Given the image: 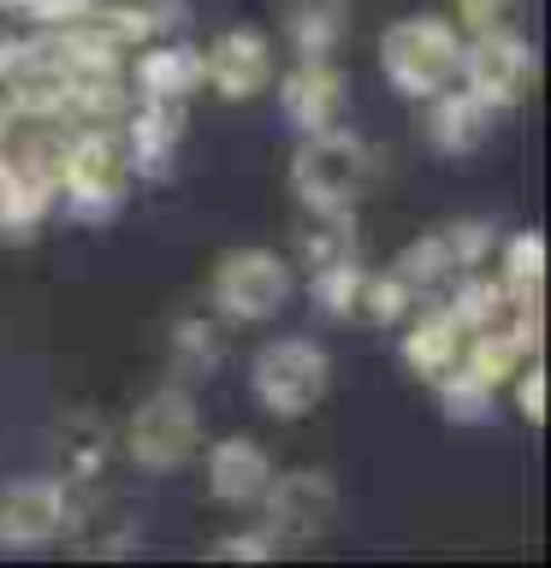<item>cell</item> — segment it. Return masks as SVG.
<instances>
[{
  "label": "cell",
  "mask_w": 551,
  "mask_h": 568,
  "mask_svg": "<svg viewBox=\"0 0 551 568\" xmlns=\"http://www.w3.org/2000/svg\"><path fill=\"white\" fill-rule=\"evenodd\" d=\"M457 60H462V30L439 12L398 18L380 36V71L403 101H433L439 89H451Z\"/></svg>",
  "instance_id": "1"
},
{
  "label": "cell",
  "mask_w": 551,
  "mask_h": 568,
  "mask_svg": "<svg viewBox=\"0 0 551 568\" xmlns=\"http://www.w3.org/2000/svg\"><path fill=\"white\" fill-rule=\"evenodd\" d=\"M53 190L66 195L71 220H113L124 190H131V154H124V136L107 131V124H96V131H78L71 142H60Z\"/></svg>",
  "instance_id": "2"
},
{
  "label": "cell",
  "mask_w": 551,
  "mask_h": 568,
  "mask_svg": "<svg viewBox=\"0 0 551 568\" xmlns=\"http://www.w3.org/2000/svg\"><path fill=\"white\" fill-rule=\"evenodd\" d=\"M291 184H297V202L314 207L320 220L327 213H350L368 190V142L344 131V124L302 131L297 154H291Z\"/></svg>",
  "instance_id": "3"
},
{
  "label": "cell",
  "mask_w": 551,
  "mask_h": 568,
  "mask_svg": "<svg viewBox=\"0 0 551 568\" xmlns=\"http://www.w3.org/2000/svg\"><path fill=\"white\" fill-rule=\"evenodd\" d=\"M327 385H332V362L314 337H273V344H261L256 362H249V390H256V403L279 420L309 415V408L327 397Z\"/></svg>",
  "instance_id": "4"
},
{
  "label": "cell",
  "mask_w": 551,
  "mask_h": 568,
  "mask_svg": "<svg viewBox=\"0 0 551 568\" xmlns=\"http://www.w3.org/2000/svg\"><path fill=\"white\" fill-rule=\"evenodd\" d=\"M196 444H202V408H196L190 390H149L131 420H124V450H131V462L142 474H172L184 468V462L196 456Z\"/></svg>",
  "instance_id": "5"
},
{
  "label": "cell",
  "mask_w": 551,
  "mask_h": 568,
  "mask_svg": "<svg viewBox=\"0 0 551 568\" xmlns=\"http://www.w3.org/2000/svg\"><path fill=\"white\" fill-rule=\"evenodd\" d=\"M291 261L273 255V248H231V255L213 266V308L226 320H273L284 302H291Z\"/></svg>",
  "instance_id": "6"
},
{
  "label": "cell",
  "mask_w": 551,
  "mask_h": 568,
  "mask_svg": "<svg viewBox=\"0 0 551 568\" xmlns=\"http://www.w3.org/2000/svg\"><path fill=\"white\" fill-rule=\"evenodd\" d=\"M457 78H462V89H469V95L487 101L492 113H504V106H515V101L528 95V83H533V48H528L510 24L474 30L469 42H462Z\"/></svg>",
  "instance_id": "7"
},
{
  "label": "cell",
  "mask_w": 551,
  "mask_h": 568,
  "mask_svg": "<svg viewBox=\"0 0 551 568\" xmlns=\"http://www.w3.org/2000/svg\"><path fill=\"white\" fill-rule=\"evenodd\" d=\"M71 527V486L60 474H36L0 491V550H36Z\"/></svg>",
  "instance_id": "8"
},
{
  "label": "cell",
  "mask_w": 551,
  "mask_h": 568,
  "mask_svg": "<svg viewBox=\"0 0 551 568\" xmlns=\"http://www.w3.org/2000/svg\"><path fill=\"white\" fill-rule=\"evenodd\" d=\"M261 509H267V532L279 545H302L314 532H327V521L338 515V486L320 468H302V474H273L261 491Z\"/></svg>",
  "instance_id": "9"
},
{
  "label": "cell",
  "mask_w": 551,
  "mask_h": 568,
  "mask_svg": "<svg viewBox=\"0 0 551 568\" xmlns=\"http://www.w3.org/2000/svg\"><path fill=\"white\" fill-rule=\"evenodd\" d=\"M202 83H213L226 101H256L273 83V42L256 24H231L202 53Z\"/></svg>",
  "instance_id": "10"
},
{
  "label": "cell",
  "mask_w": 551,
  "mask_h": 568,
  "mask_svg": "<svg viewBox=\"0 0 551 568\" xmlns=\"http://www.w3.org/2000/svg\"><path fill=\"white\" fill-rule=\"evenodd\" d=\"M344 71L332 60H297V71L279 83V106L297 131H327L344 119Z\"/></svg>",
  "instance_id": "11"
},
{
  "label": "cell",
  "mask_w": 551,
  "mask_h": 568,
  "mask_svg": "<svg viewBox=\"0 0 551 568\" xmlns=\"http://www.w3.org/2000/svg\"><path fill=\"white\" fill-rule=\"evenodd\" d=\"M178 131H184V101H149L142 95V106L131 119H124V154H131V172L142 178H160L172 166L178 154Z\"/></svg>",
  "instance_id": "12"
},
{
  "label": "cell",
  "mask_w": 551,
  "mask_h": 568,
  "mask_svg": "<svg viewBox=\"0 0 551 568\" xmlns=\"http://www.w3.org/2000/svg\"><path fill=\"white\" fill-rule=\"evenodd\" d=\"M267 479H273V462H267V450L256 438H220L208 450V491L220 497V504H261Z\"/></svg>",
  "instance_id": "13"
},
{
  "label": "cell",
  "mask_w": 551,
  "mask_h": 568,
  "mask_svg": "<svg viewBox=\"0 0 551 568\" xmlns=\"http://www.w3.org/2000/svg\"><path fill=\"white\" fill-rule=\"evenodd\" d=\"M492 106L480 101V95H469V89H439L433 95V113H427V136H433V149L439 154H474L480 142L492 136Z\"/></svg>",
  "instance_id": "14"
},
{
  "label": "cell",
  "mask_w": 551,
  "mask_h": 568,
  "mask_svg": "<svg viewBox=\"0 0 551 568\" xmlns=\"http://www.w3.org/2000/svg\"><path fill=\"white\" fill-rule=\"evenodd\" d=\"M462 332L457 320H451V308H433V314H421L415 326L403 332V367L415 373V379H444V373L457 367V355H462Z\"/></svg>",
  "instance_id": "15"
},
{
  "label": "cell",
  "mask_w": 551,
  "mask_h": 568,
  "mask_svg": "<svg viewBox=\"0 0 551 568\" xmlns=\"http://www.w3.org/2000/svg\"><path fill=\"white\" fill-rule=\"evenodd\" d=\"M137 89L149 101H190L202 89V53L184 42H154L137 60Z\"/></svg>",
  "instance_id": "16"
},
{
  "label": "cell",
  "mask_w": 551,
  "mask_h": 568,
  "mask_svg": "<svg viewBox=\"0 0 551 568\" xmlns=\"http://www.w3.org/2000/svg\"><path fill=\"white\" fill-rule=\"evenodd\" d=\"M284 30H291L297 60H332L350 30V0H297Z\"/></svg>",
  "instance_id": "17"
},
{
  "label": "cell",
  "mask_w": 551,
  "mask_h": 568,
  "mask_svg": "<svg viewBox=\"0 0 551 568\" xmlns=\"http://www.w3.org/2000/svg\"><path fill=\"white\" fill-rule=\"evenodd\" d=\"M510 314V291L498 278H480V273H457V296H451V320L462 332H480L492 320Z\"/></svg>",
  "instance_id": "18"
},
{
  "label": "cell",
  "mask_w": 551,
  "mask_h": 568,
  "mask_svg": "<svg viewBox=\"0 0 551 568\" xmlns=\"http://www.w3.org/2000/svg\"><path fill=\"white\" fill-rule=\"evenodd\" d=\"M362 278H368L362 255H355V261H338V266H320V273H309L314 308H320V314H332V320H350V314H355V302H362Z\"/></svg>",
  "instance_id": "19"
},
{
  "label": "cell",
  "mask_w": 551,
  "mask_h": 568,
  "mask_svg": "<svg viewBox=\"0 0 551 568\" xmlns=\"http://www.w3.org/2000/svg\"><path fill=\"white\" fill-rule=\"evenodd\" d=\"M439 385V408L451 415L457 426H480V420H492V408H498V390L492 385H480L474 373H462V367H451L444 379H433Z\"/></svg>",
  "instance_id": "20"
},
{
  "label": "cell",
  "mask_w": 551,
  "mask_h": 568,
  "mask_svg": "<svg viewBox=\"0 0 551 568\" xmlns=\"http://www.w3.org/2000/svg\"><path fill=\"white\" fill-rule=\"evenodd\" d=\"M540 278H545V243L540 231H515L504 237V291L510 296H540Z\"/></svg>",
  "instance_id": "21"
},
{
  "label": "cell",
  "mask_w": 551,
  "mask_h": 568,
  "mask_svg": "<svg viewBox=\"0 0 551 568\" xmlns=\"http://www.w3.org/2000/svg\"><path fill=\"white\" fill-rule=\"evenodd\" d=\"M355 231H350V213H327V225L302 237V266L320 273V266H338V261H355Z\"/></svg>",
  "instance_id": "22"
},
{
  "label": "cell",
  "mask_w": 551,
  "mask_h": 568,
  "mask_svg": "<svg viewBox=\"0 0 551 568\" xmlns=\"http://www.w3.org/2000/svg\"><path fill=\"white\" fill-rule=\"evenodd\" d=\"M439 243H444V261H451V278H457V273H474L480 255H487L498 237H492V220H457V225L439 231Z\"/></svg>",
  "instance_id": "23"
},
{
  "label": "cell",
  "mask_w": 551,
  "mask_h": 568,
  "mask_svg": "<svg viewBox=\"0 0 551 568\" xmlns=\"http://www.w3.org/2000/svg\"><path fill=\"white\" fill-rule=\"evenodd\" d=\"M220 326H208V320H184V326L172 332V362L184 373H208L213 362H220Z\"/></svg>",
  "instance_id": "24"
},
{
  "label": "cell",
  "mask_w": 551,
  "mask_h": 568,
  "mask_svg": "<svg viewBox=\"0 0 551 568\" xmlns=\"http://www.w3.org/2000/svg\"><path fill=\"white\" fill-rule=\"evenodd\" d=\"M362 314H373L380 326H398V320L409 314V284L398 273H368L362 278V302H355Z\"/></svg>",
  "instance_id": "25"
},
{
  "label": "cell",
  "mask_w": 551,
  "mask_h": 568,
  "mask_svg": "<svg viewBox=\"0 0 551 568\" xmlns=\"http://www.w3.org/2000/svg\"><path fill=\"white\" fill-rule=\"evenodd\" d=\"M0 7H12V12H24V18H36V24H78V18H89L96 12V0H0Z\"/></svg>",
  "instance_id": "26"
},
{
  "label": "cell",
  "mask_w": 551,
  "mask_h": 568,
  "mask_svg": "<svg viewBox=\"0 0 551 568\" xmlns=\"http://www.w3.org/2000/svg\"><path fill=\"white\" fill-rule=\"evenodd\" d=\"M273 550H279V539L267 527H256V532H231V539H220L213 557L220 562H273Z\"/></svg>",
  "instance_id": "27"
},
{
  "label": "cell",
  "mask_w": 551,
  "mask_h": 568,
  "mask_svg": "<svg viewBox=\"0 0 551 568\" xmlns=\"http://www.w3.org/2000/svg\"><path fill=\"white\" fill-rule=\"evenodd\" d=\"M510 379H515V408H522V420L540 426V420H545V373H540V362L528 355V362L515 367Z\"/></svg>",
  "instance_id": "28"
},
{
  "label": "cell",
  "mask_w": 551,
  "mask_h": 568,
  "mask_svg": "<svg viewBox=\"0 0 551 568\" xmlns=\"http://www.w3.org/2000/svg\"><path fill=\"white\" fill-rule=\"evenodd\" d=\"M510 12H515V0H457V24H462V36L510 24Z\"/></svg>",
  "instance_id": "29"
},
{
  "label": "cell",
  "mask_w": 551,
  "mask_h": 568,
  "mask_svg": "<svg viewBox=\"0 0 551 568\" xmlns=\"http://www.w3.org/2000/svg\"><path fill=\"white\" fill-rule=\"evenodd\" d=\"M7 136H12V106L0 101V142H7Z\"/></svg>",
  "instance_id": "30"
}]
</instances>
